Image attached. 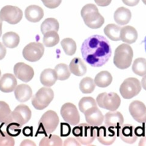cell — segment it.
<instances>
[{
    "label": "cell",
    "instance_id": "cell-1",
    "mask_svg": "<svg viewBox=\"0 0 146 146\" xmlns=\"http://www.w3.org/2000/svg\"><path fill=\"white\" fill-rule=\"evenodd\" d=\"M81 51L86 63L93 67L105 65L112 55L108 40L104 36L98 35H92L83 42Z\"/></svg>",
    "mask_w": 146,
    "mask_h": 146
},
{
    "label": "cell",
    "instance_id": "cell-2",
    "mask_svg": "<svg viewBox=\"0 0 146 146\" xmlns=\"http://www.w3.org/2000/svg\"><path fill=\"white\" fill-rule=\"evenodd\" d=\"M81 15L85 24L90 29H99L104 23V18L95 4H86L82 8Z\"/></svg>",
    "mask_w": 146,
    "mask_h": 146
},
{
    "label": "cell",
    "instance_id": "cell-3",
    "mask_svg": "<svg viewBox=\"0 0 146 146\" xmlns=\"http://www.w3.org/2000/svg\"><path fill=\"white\" fill-rule=\"evenodd\" d=\"M133 57V51L131 46L127 44H122L115 51L113 63L119 69H127L131 65Z\"/></svg>",
    "mask_w": 146,
    "mask_h": 146
},
{
    "label": "cell",
    "instance_id": "cell-4",
    "mask_svg": "<svg viewBox=\"0 0 146 146\" xmlns=\"http://www.w3.org/2000/svg\"><path fill=\"white\" fill-rule=\"evenodd\" d=\"M96 127L89 124L82 123L73 129L72 133L81 144L88 145L96 138Z\"/></svg>",
    "mask_w": 146,
    "mask_h": 146
},
{
    "label": "cell",
    "instance_id": "cell-5",
    "mask_svg": "<svg viewBox=\"0 0 146 146\" xmlns=\"http://www.w3.org/2000/svg\"><path fill=\"white\" fill-rule=\"evenodd\" d=\"M60 119L57 113L49 110L46 112L38 122L37 133H43L46 135L54 132L58 127Z\"/></svg>",
    "mask_w": 146,
    "mask_h": 146
},
{
    "label": "cell",
    "instance_id": "cell-6",
    "mask_svg": "<svg viewBox=\"0 0 146 146\" xmlns=\"http://www.w3.org/2000/svg\"><path fill=\"white\" fill-rule=\"evenodd\" d=\"M54 98V92L48 87L40 88L32 97V105L37 110H43L48 107Z\"/></svg>",
    "mask_w": 146,
    "mask_h": 146
},
{
    "label": "cell",
    "instance_id": "cell-7",
    "mask_svg": "<svg viewBox=\"0 0 146 146\" xmlns=\"http://www.w3.org/2000/svg\"><path fill=\"white\" fill-rule=\"evenodd\" d=\"M96 103L101 108L115 111L121 105V98L115 92H103L98 96Z\"/></svg>",
    "mask_w": 146,
    "mask_h": 146
},
{
    "label": "cell",
    "instance_id": "cell-8",
    "mask_svg": "<svg viewBox=\"0 0 146 146\" xmlns=\"http://www.w3.org/2000/svg\"><path fill=\"white\" fill-rule=\"evenodd\" d=\"M141 88V85L138 79L134 77H129L122 83L119 92L124 98L131 99L139 94Z\"/></svg>",
    "mask_w": 146,
    "mask_h": 146
},
{
    "label": "cell",
    "instance_id": "cell-9",
    "mask_svg": "<svg viewBox=\"0 0 146 146\" xmlns=\"http://www.w3.org/2000/svg\"><path fill=\"white\" fill-rule=\"evenodd\" d=\"M23 16L22 10L16 6H6L0 10V18L3 21L15 25L21 21Z\"/></svg>",
    "mask_w": 146,
    "mask_h": 146
},
{
    "label": "cell",
    "instance_id": "cell-10",
    "mask_svg": "<svg viewBox=\"0 0 146 146\" xmlns=\"http://www.w3.org/2000/svg\"><path fill=\"white\" fill-rule=\"evenodd\" d=\"M44 53V45L37 42L29 43L23 50L24 58L31 62H35L39 60L43 57Z\"/></svg>",
    "mask_w": 146,
    "mask_h": 146
},
{
    "label": "cell",
    "instance_id": "cell-11",
    "mask_svg": "<svg viewBox=\"0 0 146 146\" xmlns=\"http://www.w3.org/2000/svg\"><path fill=\"white\" fill-rule=\"evenodd\" d=\"M61 115L64 120L72 126L80 123V116L75 105L71 103H66L61 107Z\"/></svg>",
    "mask_w": 146,
    "mask_h": 146
},
{
    "label": "cell",
    "instance_id": "cell-12",
    "mask_svg": "<svg viewBox=\"0 0 146 146\" xmlns=\"http://www.w3.org/2000/svg\"><path fill=\"white\" fill-rule=\"evenodd\" d=\"M12 122L17 123L23 126L30 119L32 112L27 106L20 105L15 108L14 111L12 112Z\"/></svg>",
    "mask_w": 146,
    "mask_h": 146
},
{
    "label": "cell",
    "instance_id": "cell-13",
    "mask_svg": "<svg viewBox=\"0 0 146 146\" xmlns=\"http://www.w3.org/2000/svg\"><path fill=\"white\" fill-rule=\"evenodd\" d=\"M96 138L101 144L105 145H111L115 141L117 135L113 128L107 126L96 127Z\"/></svg>",
    "mask_w": 146,
    "mask_h": 146
},
{
    "label": "cell",
    "instance_id": "cell-14",
    "mask_svg": "<svg viewBox=\"0 0 146 146\" xmlns=\"http://www.w3.org/2000/svg\"><path fill=\"white\" fill-rule=\"evenodd\" d=\"M13 71L15 77L24 82H29L34 76V70L32 68L23 62L15 64Z\"/></svg>",
    "mask_w": 146,
    "mask_h": 146
},
{
    "label": "cell",
    "instance_id": "cell-15",
    "mask_svg": "<svg viewBox=\"0 0 146 146\" xmlns=\"http://www.w3.org/2000/svg\"><path fill=\"white\" fill-rule=\"evenodd\" d=\"M129 112L138 123H146V106L143 102L139 100L132 102L129 106Z\"/></svg>",
    "mask_w": 146,
    "mask_h": 146
},
{
    "label": "cell",
    "instance_id": "cell-16",
    "mask_svg": "<svg viewBox=\"0 0 146 146\" xmlns=\"http://www.w3.org/2000/svg\"><path fill=\"white\" fill-rule=\"evenodd\" d=\"M118 130V136L120 137L123 141L132 144L137 141L138 136L135 133V127L130 124H125Z\"/></svg>",
    "mask_w": 146,
    "mask_h": 146
},
{
    "label": "cell",
    "instance_id": "cell-17",
    "mask_svg": "<svg viewBox=\"0 0 146 146\" xmlns=\"http://www.w3.org/2000/svg\"><path fill=\"white\" fill-rule=\"evenodd\" d=\"M84 114L87 123L92 126H101L104 121V117L97 106L88 109Z\"/></svg>",
    "mask_w": 146,
    "mask_h": 146
},
{
    "label": "cell",
    "instance_id": "cell-18",
    "mask_svg": "<svg viewBox=\"0 0 146 146\" xmlns=\"http://www.w3.org/2000/svg\"><path fill=\"white\" fill-rule=\"evenodd\" d=\"M124 121L123 115L118 111H110L104 116V123L106 126L117 130L123 126Z\"/></svg>",
    "mask_w": 146,
    "mask_h": 146
},
{
    "label": "cell",
    "instance_id": "cell-19",
    "mask_svg": "<svg viewBox=\"0 0 146 146\" xmlns=\"http://www.w3.org/2000/svg\"><path fill=\"white\" fill-rule=\"evenodd\" d=\"M17 86L16 77L10 73L4 74L0 79V91L5 93L13 92Z\"/></svg>",
    "mask_w": 146,
    "mask_h": 146
},
{
    "label": "cell",
    "instance_id": "cell-20",
    "mask_svg": "<svg viewBox=\"0 0 146 146\" xmlns=\"http://www.w3.org/2000/svg\"><path fill=\"white\" fill-rule=\"evenodd\" d=\"M25 17L30 22L38 23L44 17L43 9L36 5H30L25 10Z\"/></svg>",
    "mask_w": 146,
    "mask_h": 146
},
{
    "label": "cell",
    "instance_id": "cell-21",
    "mask_svg": "<svg viewBox=\"0 0 146 146\" xmlns=\"http://www.w3.org/2000/svg\"><path fill=\"white\" fill-rule=\"evenodd\" d=\"M121 40L128 44H132L138 39L137 30L132 26L127 25L121 28L120 31Z\"/></svg>",
    "mask_w": 146,
    "mask_h": 146
},
{
    "label": "cell",
    "instance_id": "cell-22",
    "mask_svg": "<svg viewBox=\"0 0 146 146\" xmlns=\"http://www.w3.org/2000/svg\"><path fill=\"white\" fill-rule=\"evenodd\" d=\"M15 96L18 102H25L32 97V90L27 85H19L15 90Z\"/></svg>",
    "mask_w": 146,
    "mask_h": 146
},
{
    "label": "cell",
    "instance_id": "cell-23",
    "mask_svg": "<svg viewBox=\"0 0 146 146\" xmlns=\"http://www.w3.org/2000/svg\"><path fill=\"white\" fill-rule=\"evenodd\" d=\"M132 18V13L130 10L121 7L117 9L114 13V19L115 22L120 25L127 24Z\"/></svg>",
    "mask_w": 146,
    "mask_h": 146
},
{
    "label": "cell",
    "instance_id": "cell-24",
    "mask_svg": "<svg viewBox=\"0 0 146 146\" xmlns=\"http://www.w3.org/2000/svg\"><path fill=\"white\" fill-rule=\"evenodd\" d=\"M69 70L73 74L76 76H82L87 72V66L80 58L75 57L70 62Z\"/></svg>",
    "mask_w": 146,
    "mask_h": 146
},
{
    "label": "cell",
    "instance_id": "cell-25",
    "mask_svg": "<svg viewBox=\"0 0 146 146\" xmlns=\"http://www.w3.org/2000/svg\"><path fill=\"white\" fill-rule=\"evenodd\" d=\"M57 79V75L55 70L50 68L46 69L40 76V82L42 84L46 87H50L53 86L56 83Z\"/></svg>",
    "mask_w": 146,
    "mask_h": 146
},
{
    "label": "cell",
    "instance_id": "cell-26",
    "mask_svg": "<svg viewBox=\"0 0 146 146\" xmlns=\"http://www.w3.org/2000/svg\"><path fill=\"white\" fill-rule=\"evenodd\" d=\"M113 77L108 71H102L96 74L95 78V83L100 88H106L111 84Z\"/></svg>",
    "mask_w": 146,
    "mask_h": 146
},
{
    "label": "cell",
    "instance_id": "cell-27",
    "mask_svg": "<svg viewBox=\"0 0 146 146\" xmlns=\"http://www.w3.org/2000/svg\"><path fill=\"white\" fill-rule=\"evenodd\" d=\"M2 40L4 46L9 48H14L19 45L20 39L17 33L9 32L4 34Z\"/></svg>",
    "mask_w": 146,
    "mask_h": 146
},
{
    "label": "cell",
    "instance_id": "cell-28",
    "mask_svg": "<svg viewBox=\"0 0 146 146\" xmlns=\"http://www.w3.org/2000/svg\"><path fill=\"white\" fill-rule=\"evenodd\" d=\"M121 28L119 26L110 24L106 26L104 29V32L107 37L113 41L121 40L120 39V31Z\"/></svg>",
    "mask_w": 146,
    "mask_h": 146
},
{
    "label": "cell",
    "instance_id": "cell-29",
    "mask_svg": "<svg viewBox=\"0 0 146 146\" xmlns=\"http://www.w3.org/2000/svg\"><path fill=\"white\" fill-rule=\"evenodd\" d=\"M59 27L60 25L57 19L53 18H49L46 19L41 24V31L43 35L50 31H55L58 32Z\"/></svg>",
    "mask_w": 146,
    "mask_h": 146
},
{
    "label": "cell",
    "instance_id": "cell-30",
    "mask_svg": "<svg viewBox=\"0 0 146 146\" xmlns=\"http://www.w3.org/2000/svg\"><path fill=\"white\" fill-rule=\"evenodd\" d=\"M0 122L3 123L12 122V111L8 104L3 101H0Z\"/></svg>",
    "mask_w": 146,
    "mask_h": 146
},
{
    "label": "cell",
    "instance_id": "cell-31",
    "mask_svg": "<svg viewBox=\"0 0 146 146\" xmlns=\"http://www.w3.org/2000/svg\"><path fill=\"white\" fill-rule=\"evenodd\" d=\"M0 127L4 130L10 136L14 137L18 136L20 134L21 131V128L22 126H20L17 123L11 122L9 123H3L0 126Z\"/></svg>",
    "mask_w": 146,
    "mask_h": 146
},
{
    "label": "cell",
    "instance_id": "cell-32",
    "mask_svg": "<svg viewBox=\"0 0 146 146\" xmlns=\"http://www.w3.org/2000/svg\"><path fill=\"white\" fill-rule=\"evenodd\" d=\"M60 36L55 31H50L46 33L43 37L44 45L47 47H52L58 44Z\"/></svg>",
    "mask_w": 146,
    "mask_h": 146
},
{
    "label": "cell",
    "instance_id": "cell-33",
    "mask_svg": "<svg viewBox=\"0 0 146 146\" xmlns=\"http://www.w3.org/2000/svg\"><path fill=\"white\" fill-rule=\"evenodd\" d=\"M132 71L139 76L146 75V59L142 57L135 59L132 65Z\"/></svg>",
    "mask_w": 146,
    "mask_h": 146
},
{
    "label": "cell",
    "instance_id": "cell-34",
    "mask_svg": "<svg viewBox=\"0 0 146 146\" xmlns=\"http://www.w3.org/2000/svg\"><path fill=\"white\" fill-rule=\"evenodd\" d=\"M95 83L92 78L86 77L80 83V89L83 94H90L95 89Z\"/></svg>",
    "mask_w": 146,
    "mask_h": 146
},
{
    "label": "cell",
    "instance_id": "cell-35",
    "mask_svg": "<svg viewBox=\"0 0 146 146\" xmlns=\"http://www.w3.org/2000/svg\"><path fill=\"white\" fill-rule=\"evenodd\" d=\"M61 45L67 55H74L76 51L75 41L71 38H65L61 42Z\"/></svg>",
    "mask_w": 146,
    "mask_h": 146
},
{
    "label": "cell",
    "instance_id": "cell-36",
    "mask_svg": "<svg viewBox=\"0 0 146 146\" xmlns=\"http://www.w3.org/2000/svg\"><path fill=\"white\" fill-rule=\"evenodd\" d=\"M57 78L60 80H65L68 79L70 76V71L69 68L65 64H60L55 68Z\"/></svg>",
    "mask_w": 146,
    "mask_h": 146
},
{
    "label": "cell",
    "instance_id": "cell-37",
    "mask_svg": "<svg viewBox=\"0 0 146 146\" xmlns=\"http://www.w3.org/2000/svg\"><path fill=\"white\" fill-rule=\"evenodd\" d=\"M62 145V139L60 137L56 135H50L46 136L41 139L40 142V146H49V145Z\"/></svg>",
    "mask_w": 146,
    "mask_h": 146
},
{
    "label": "cell",
    "instance_id": "cell-38",
    "mask_svg": "<svg viewBox=\"0 0 146 146\" xmlns=\"http://www.w3.org/2000/svg\"><path fill=\"white\" fill-rule=\"evenodd\" d=\"M96 106H97L96 101L94 100V98L90 97H85L82 98L78 103L80 111L83 113H84L88 109Z\"/></svg>",
    "mask_w": 146,
    "mask_h": 146
},
{
    "label": "cell",
    "instance_id": "cell-39",
    "mask_svg": "<svg viewBox=\"0 0 146 146\" xmlns=\"http://www.w3.org/2000/svg\"><path fill=\"white\" fill-rule=\"evenodd\" d=\"M15 145V139L10 136L4 130L0 127V146L9 145L13 146Z\"/></svg>",
    "mask_w": 146,
    "mask_h": 146
},
{
    "label": "cell",
    "instance_id": "cell-40",
    "mask_svg": "<svg viewBox=\"0 0 146 146\" xmlns=\"http://www.w3.org/2000/svg\"><path fill=\"white\" fill-rule=\"evenodd\" d=\"M44 6L49 9H55L61 4L62 0H41Z\"/></svg>",
    "mask_w": 146,
    "mask_h": 146
},
{
    "label": "cell",
    "instance_id": "cell-41",
    "mask_svg": "<svg viewBox=\"0 0 146 146\" xmlns=\"http://www.w3.org/2000/svg\"><path fill=\"white\" fill-rule=\"evenodd\" d=\"M61 136L62 137H66L69 136L71 133V127L70 126V124L69 123H61Z\"/></svg>",
    "mask_w": 146,
    "mask_h": 146
},
{
    "label": "cell",
    "instance_id": "cell-42",
    "mask_svg": "<svg viewBox=\"0 0 146 146\" xmlns=\"http://www.w3.org/2000/svg\"><path fill=\"white\" fill-rule=\"evenodd\" d=\"M64 145H81V143L74 138H69L64 141Z\"/></svg>",
    "mask_w": 146,
    "mask_h": 146
},
{
    "label": "cell",
    "instance_id": "cell-43",
    "mask_svg": "<svg viewBox=\"0 0 146 146\" xmlns=\"http://www.w3.org/2000/svg\"><path fill=\"white\" fill-rule=\"evenodd\" d=\"M23 133L25 137H32L33 136V127L26 126L23 130Z\"/></svg>",
    "mask_w": 146,
    "mask_h": 146
},
{
    "label": "cell",
    "instance_id": "cell-44",
    "mask_svg": "<svg viewBox=\"0 0 146 146\" xmlns=\"http://www.w3.org/2000/svg\"><path fill=\"white\" fill-rule=\"evenodd\" d=\"M96 4L99 6L106 7L112 2V0H94Z\"/></svg>",
    "mask_w": 146,
    "mask_h": 146
},
{
    "label": "cell",
    "instance_id": "cell-45",
    "mask_svg": "<svg viewBox=\"0 0 146 146\" xmlns=\"http://www.w3.org/2000/svg\"><path fill=\"white\" fill-rule=\"evenodd\" d=\"M122 1L124 4L130 7L137 6L139 2V0H122Z\"/></svg>",
    "mask_w": 146,
    "mask_h": 146
},
{
    "label": "cell",
    "instance_id": "cell-46",
    "mask_svg": "<svg viewBox=\"0 0 146 146\" xmlns=\"http://www.w3.org/2000/svg\"><path fill=\"white\" fill-rule=\"evenodd\" d=\"M6 54V48L4 45L0 42V60H2L4 58Z\"/></svg>",
    "mask_w": 146,
    "mask_h": 146
},
{
    "label": "cell",
    "instance_id": "cell-47",
    "mask_svg": "<svg viewBox=\"0 0 146 146\" xmlns=\"http://www.w3.org/2000/svg\"><path fill=\"white\" fill-rule=\"evenodd\" d=\"M135 133H136L138 137L144 136V129L143 127L140 126L135 127Z\"/></svg>",
    "mask_w": 146,
    "mask_h": 146
},
{
    "label": "cell",
    "instance_id": "cell-48",
    "mask_svg": "<svg viewBox=\"0 0 146 146\" xmlns=\"http://www.w3.org/2000/svg\"><path fill=\"white\" fill-rule=\"evenodd\" d=\"M21 146H25V145H33L35 146L36 144L33 142L32 141H31L30 139H25L23 141L21 142L20 144Z\"/></svg>",
    "mask_w": 146,
    "mask_h": 146
},
{
    "label": "cell",
    "instance_id": "cell-49",
    "mask_svg": "<svg viewBox=\"0 0 146 146\" xmlns=\"http://www.w3.org/2000/svg\"><path fill=\"white\" fill-rule=\"evenodd\" d=\"M139 146L146 145V136L143 137V138H141L139 143Z\"/></svg>",
    "mask_w": 146,
    "mask_h": 146
},
{
    "label": "cell",
    "instance_id": "cell-50",
    "mask_svg": "<svg viewBox=\"0 0 146 146\" xmlns=\"http://www.w3.org/2000/svg\"><path fill=\"white\" fill-rule=\"evenodd\" d=\"M141 86L143 89L146 91V75H145L141 80Z\"/></svg>",
    "mask_w": 146,
    "mask_h": 146
},
{
    "label": "cell",
    "instance_id": "cell-51",
    "mask_svg": "<svg viewBox=\"0 0 146 146\" xmlns=\"http://www.w3.org/2000/svg\"><path fill=\"white\" fill-rule=\"evenodd\" d=\"M2 25H3V21L0 18V37L2 35Z\"/></svg>",
    "mask_w": 146,
    "mask_h": 146
},
{
    "label": "cell",
    "instance_id": "cell-52",
    "mask_svg": "<svg viewBox=\"0 0 146 146\" xmlns=\"http://www.w3.org/2000/svg\"><path fill=\"white\" fill-rule=\"evenodd\" d=\"M143 42H144L145 44V51H146V36L144 38V40L143 41Z\"/></svg>",
    "mask_w": 146,
    "mask_h": 146
},
{
    "label": "cell",
    "instance_id": "cell-53",
    "mask_svg": "<svg viewBox=\"0 0 146 146\" xmlns=\"http://www.w3.org/2000/svg\"><path fill=\"white\" fill-rule=\"evenodd\" d=\"M142 1H143V3H144L145 5H146V0H142Z\"/></svg>",
    "mask_w": 146,
    "mask_h": 146
},
{
    "label": "cell",
    "instance_id": "cell-54",
    "mask_svg": "<svg viewBox=\"0 0 146 146\" xmlns=\"http://www.w3.org/2000/svg\"><path fill=\"white\" fill-rule=\"evenodd\" d=\"M1 70H0V76H1Z\"/></svg>",
    "mask_w": 146,
    "mask_h": 146
}]
</instances>
